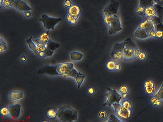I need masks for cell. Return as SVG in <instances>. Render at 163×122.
<instances>
[{"instance_id":"obj_22","label":"cell","mask_w":163,"mask_h":122,"mask_svg":"<svg viewBox=\"0 0 163 122\" xmlns=\"http://www.w3.org/2000/svg\"><path fill=\"white\" fill-rule=\"evenodd\" d=\"M79 17H76L67 14L66 20L67 22L71 26H75L79 22Z\"/></svg>"},{"instance_id":"obj_48","label":"cell","mask_w":163,"mask_h":122,"mask_svg":"<svg viewBox=\"0 0 163 122\" xmlns=\"http://www.w3.org/2000/svg\"><path fill=\"white\" fill-rule=\"evenodd\" d=\"M41 122H50L49 121H48V120H43L42 121H41Z\"/></svg>"},{"instance_id":"obj_47","label":"cell","mask_w":163,"mask_h":122,"mask_svg":"<svg viewBox=\"0 0 163 122\" xmlns=\"http://www.w3.org/2000/svg\"><path fill=\"white\" fill-rule=\"evenodd\" d=\"M3 1V0H0V7L1 8L2 7Z\"/></svg>"},{"instance_id":"obj_34","label":"cell","mask_w":163,"mask_h":122,"mask_svg":"<svg viewBox=\"0 0 163 122\" xmlns=\"http://www.w3.org/2000/svg\"><path fill=\"white\" fill-rule=\"evenodd\" d=\"M154 95L163 100V83L159 89L156 92L155 94Z\"/></svg>"},{"instance_id":"obj_21","label":"cell","mask_w":163,"mask_h":122,"mask_svg":"<svg viewBox=\"0 0 163 122\" xmlns=\"http://www.w3.org/2000/svg\"><path fill=\"white\" fill-rule=\"evenodd\" d=\"M26 43L28 44L29 48L38 56V52L37 51L36 44L32 40V37H31L29 39L26 40Z\"/></svg>"},{"instance_id":"obj_35","label":"cell","mask_w":163,"mask_h":122,"mask_svg":"<svg viewBox=\"0 0 163 122\" xmlns=\"http://www.w3.org/2000/svg\"><path fill=\"white\" fill-rule=\"evenodd\" d=\"M74 4L73 0H63V6L67 9L71 7Z\"/></svg>"},{"instance_id":"obj_10","label":"cell","mask_w":163,"mask_h":122,"mask_svg":"<svg viewBox=\"0 0 163 122\" xmlns=\"http://www.w3.org/2000/svg\"><path fill=\"white\" fill-rule=\"evenodd\" d=\"M10 111V116L12 119L16 120L20 117L22 110L21 105L16 103L10 105L9 106Z\"/></svg>"},{"instance_id":"obj_13","label":"cell","mask_w":163,"mask_h":122,"mask_svg":"<svg viewBox=\"0 0 163 122\" xmlns=\"http://www.w3.org/2000/svg\"><path fill=\"white\" fill-rule=\"evenodd\" d=\"M156 8L153 5H149L145 7L144 17L146 18L154 19L156 17Z\"/></svg>"},{"instance_id":"obj_23","label":"cell","mask_w":163,"mask_h":122,"mask_svg":"<svg viewBox=\"0 0 163 122\" xmlns=\"http://www.w3.org/2000/svg\"><path fill=\"white\" fill-rule=\"evenodd\" d=\"M47 48L54 51L60 47L59 43L50 40L47 44Z\"/></svg>"},{"instance_id":"obj_26","label":"cell","mask_w":163,"mask_h":122,"mask_svg":"<svg viewBox=\"0 0 163 122\" xmlns=\"http://www.w3.org/2000/svg\"><path fill=\"white\" fill-rule=\"evenodd\" d=\"M120 103L123 107L127 109L131 110L133 109L134 105L130 100L127 99H122Z\"/></svg>"},{"instance_id":"obj_39","label":"cell","mask_w":163,"mask_h":122,"mask_svg":"<svg viewBox=\"0 0 163 122\" xmlns=\"http://www.w3.org/2000/svg\"><path fill=\"white\" fill-rule=\"evenodd\" d=\"M95 88L93 87H89L87 90V93L90 95H93L96 93Z\"/></svg>"},{"instance_id":"obj_37","label":"cell","mask_w":163,"mask_h":122,"mask_svg":"<svg viewBox=\"0 0 163 122\" xmlns=\"http://www.w3.org/2000/svg\"><path fill=\"white\" fill-rule=\"evenodd\" d=\"M163 38V30L161 29L156 30V39H161Z\"/></svg>"},{"instance_id":"obj_18","label":"cell","mask_w":163,"mask_h":122,"mask_svg":"<svg viewBox=\"0 0 163 122\" xmlns=\"http://www.w3.org/2000/svg\"><path fill=\"white\" fill-rule=\"evenodd\" d=\"M118 91L123 99H127L129 95L130 88L126 85H122L119 87Z\"/></svg>"},{"instance_id":"obj_9","label":"cell","mask_w":163,"mask_h":122,"mask_svg":"<svg viewBox=\"0 0 163 122\" xmlns=\"http://www.w3.org/2000/svg\"><path fill=\"white\" fill-rule=\"evenodd\" d=\"M143 88L145 94L148 96H152L156 93V84L151 79H147L144 82Z\"/></svg>"},{"instance_id":"obj_33","label":"cell","mask_w":163,"mask_h":122,"mask_svg":"<svg viewBox=\"0 0 163 122\" xmlns=\"http://www.w3.org/2000/svg\"><path fill=\"white\" fill-rule=\"evenodd\" d=\"M12 0H3L2 7L4 9H9L12 7Z\"/></svg>"},{"instance_id":"obj_32","label":"cell","mask_w":163,"mask_h":122,"mask_svg":"<svg viewBox=\"0 0 163 122\" xmlns=\"http://www.w3.org/2000/svg\"><path fill=\"white\" fill-rule=\"evenodd\" d=\"M36 48L38 52H45L47 49V44L43 43H38L36 44Z\"/></svg>"},{"instance_id":"obj_42","label":"cell","mask_w":163,"mask_h":122,"mask_svg":"<svg viewBox=\"0 0 163 122\" xmlns=\"http://www.w3.org/2000/svg\"><path fill=\"white\" fill-rule=\"evenodd\" d=\"M20 60L21 62L25 63L26 62L28 61V58L26 56L24 55H23L20 57Z\"/></svg>"},{"instance_id":"obj_20","label":"cell","mask_w":163,"mask_h":122,"mask_svg":"<svg viewBox=\"0 0 163 122\" xmlns=\"http://www.w3.org/2000/svg\"><path fill=\"white\" fill-rule=\"evenodd\" d=\"M150 103L153 107L159 108L162 106L163 103V100L154 95L152 96L150 100Z\"/></svg>"},{"instance_id":"obj_31","label":"cell","mask_w":163,"mask_h":122,"mask_svg":"<svg viewBox=\"0 0 163 122\" xmlns=\"http://www.w3.org/2000/svg\"><path fill=\"white\" fill-rule=\"evenodd\" d=\"M106 122H124L122 119L119 118L116 115L112 114L110 115Z\"/></svg>"},{"instance_id":"obj_28","label":"cell","mask_w":163,"mask_h":122,"mask_svg":"<svg viewBox=\"0 0 163 122\" xmlns=\"http://www.w3.org/2000/svg\"><path fill=\"white\" fill-rule=\"evenodd\" d=\"M8 48V46L6 41L4 40L1 36L0 37V53H2L5 52Z\"/></svg>"},{"instance_id":"obj_36","label":"cell","mask_w":163,"mask_h":122,"mask_svg":"<svg viewBox=\"0 0 163 122\" xmlns=\"http://www.w3.org/2000/svg\"><path fill=\"white\" fill-rule=\"evenodd\" d=\"M147 57V54L144 52L141 51L137 58L141 61H145Z\"/></svg>"},{"instance_id":"obj_3","label":"cell","mask_w":163,"mask_h":122,"mask_svg":"<svg viewBox=\"0 0 163 122\" xmlns=\"http://www.w3.org/2000/svg\"><path fill=\"white\" fill-rule=\"evenodd\" d=\"M57 112V118L61 122H72L78 119V111L69 105L60 107Z\"/></svg>"},{"instance_id":"obj_15","label":"cell","mask_w":163,"mask_h":122,"mask_svg":"<svg viewBox=\"0 0 163 122\" xmlns=\"http://www.w3.org/2000/svg\"><path fill=\"white\" fill-rule=\"evenodd\" d=\"M50 38L49 31H44L40 33L37 38L34 41V42L36 44L41 42L47 44L51 40Z\"/></svg>"},{"instance_id":"obj_19","label":"cell","mask_w":163,"mask_h":122,"mask_svg":"<svg viewBox=\"0 0 163 122\" xmlns=\"http://www.w3.org/2000/svg\"><path fill=\"white\" fill-rule=\"evenodd\" d=\"M23 95L22 92L14 91L10 92L9 95V98L10 100L16 101L22 99L23 97Z\"/></svg>"},{"instance_id":"obj_44","label":"cell","mask_w":163,"mask_h":122,"mask_svg":"<svg viewBox=\"0 0 163 122\" xmlns=\"http://www.w3.org/2000/svg\"><path fill=\"white\" fill-rule=\"evenodd\" d=\"M38 56L41 58H44L46 57L45 51L38 52Z\"/></svg>"},{"instance_id":"obj_38","label":"cell","mask_w":163,"mask_h":122,"mask_svg":"<svg viewBox=\"0 0 163 122\" xmlns=\"http://www.w3.org/2000/svg\"><path fill=\"white\" fill-rule=\"evenodd\" d=\"M149 38L152 39L156 38V30L155 28L153 29L150 30L148 32Z\"/></svg>"},{"instance_id":"obj_30","label":"cell","mask_w":163,"mask_h":122,"mask_svg":"<svg viewBox=\"0 0 163 122\" xmlns=\"http://www.w3.org/2000/svg\"><path fill=\"white\" fill-rule=\"evenodd\" d=\"M47 116L51 119H55L57 118V112L53 108H50L47 111Z\"/></svg>"},{"instance_id":"obj_27","label":"cell","mask_w":163,"mask_h":122,"mask_svg":"<svg viewBox=\"0 0 163 122\" xmlns=\"http://www.w3.org/2000/svg\"><path fill=\"white\" fill-rule=\"evenodd\" d=\"M117 62L114 60H110L107 62L106 68L107 70L110 71H114L115 66Z\"/></svg>"},{"instance_id":"obj_4","label":"cell","mask_w":163,"mask_h":122,"mask_svg":"<svg viewBox=\"0 0 163 122\" xmlns=\"http://www.w3.org/2000/svg\"><path fill=\"white\" fill-rule=\"evenodd\" d=\"M124 56V61H131L135 58L134 50L137 48L134 41L130 37L122 41Z\"/></svg>"},{"instance_id":"obj_16","label":"cell","mask_w":163,"mask_h":122,"mask_svg":"<svg viewBox=\"0 0 163 122\" xmlns=\"http://www.w3.org/2000/svg\"><path fill=\"white\" fill-rule=\"evenodd\" d=\"M148 32L143 30L138 27L135 32L134 36L136 38L140 40H145L149 38Z\"/></svg>"},{"instance_id":"obj_1","label":"cell","mask_w":163,"mask_h":122,"mask_svg":"<svg viewBox=\"0 0 163 122\" xmlns=\"http://www.w3.org/2000/svg\"><path fill=\"white\" fill-rule=\"evenodd\" d=\"M119 5L115 0H111L103 10V21L110 36L116 35L123 30Z\"/></svg>"},{"instance_id":"obj_45","label":"cell","mask_w":163,"mask_h":122,"mask_svg":"<svg viewBox=\"0 0 163 122\" xmlns=\"http://www.w3.org/2000/svg\"><path fill=\"white\" fill-rule=\"evenodd\" d=\"M140 50L138 48V47L135 49L134 52L135 58H137V56H138V55L140 53Z\"/></svg>"},{"instance_id":"obj_24","label":"cell","mask_w":163,"mask_h":122,"mask_svg":"<svg viewBox=\"0 0 163 122\" xmlns=\"http://www.w3.org/2000/svg\"><path fill=\"white\" fill-rule=\"evenodd\" d=\"M145 7L140 4L137 6L135 9V14L140 17L145 18L144 15Z\"/></svg>"},{"instance_id":"obj_25","label":"cell","mask_w":163,"mask_h":122,"mask_svg":"<svg viewBox=\"0 0 163 122\" xmlns=\"http://www.w3.org/2000/svg\"><path fill=\"white\" fill-rule=\"evenodd\" d=\"M98 118L102 120H108L109 117L108 111L104 109H101L98 112Z\"/></svg>"},{"instance_id":"obj_41","label":"cell","mask_w":163,"mask_h":122,"mask_svg":"<svg viewBox=\"0 0 163 122\" xmlns=\"http://www.w3.org/2000/svg\"><path fill=\"white\" fill-rule=\"evenodd\" d=\"M46 53V57H51L53 55L54 53V51H52L50 49L47 48L45 51Z\"/></svg>"},{"instance_id":"obj_5","label":"cell","mask_w":163,"mask_h":122,"mask_svg":"<svg viewBox=\"0 0 163 122\" xmlns=\"http://www.w3.org/2000/svg\"><path fill=\"white\" fill-rule=\"evenodd\" d=\"M107 91L105 94V100L103 106L111 108L115 103H119L123 99L118 91L109 87L106 88Z\"/></svg>"},{"instance_id":"obj_17","label":"cell","mask_w":163,"mask_h":122,"mask_svg":"<svg viewBox=\"0 0 163 122\" xmlns=\"http://www.w3.org/2000/svg\"><path fill=\"white\" fill-rule=\"evenodd\" d=\"M84 54L78 51H74L70 53L71 60L73 61L78 62L82 60L84 57Z\"/></svg>"},{"instance_id":"obj_11","label":"cell","mask_w":163,"mask_h":122,"mask_svg":"<svg viewBox=\"0 0 163 122\" xmlns=\"http://www.w3.org/2000/svg\"><path fill=\"white\" fill-rule=\"evenodd\" d=\"M156 22L154 19L146 18L139 23L138 27L148 32L155 28Z\"/></svg>"},{"instance_id":"obj_29","label":"cell","mask_w":163,"mask_h":122,"mask_svg":"<svg viewBox=\"0 0 163 122\" xmlns=\"http://www.w3.org/2000/svg\"><path fill=\"white\" fill-rule=\"evenodd\" d=\"M0 113L2 116L7 117L10 116V111L9 107L3 106L0 109Z\"/></svg>"},{"instance_id":"obj_6","label":"cell","mask_w":163,"mask_h":122,"mask_svg":"<svg viewBox=\"0 0 163 122\" xmlns=\"http://www.w3.org/2000/svg\"><path fill=\"white\" fill-rule=\"evenodd\" d=\"M44 27L47 31L54 30L56 25L62 20L61 18L51 17L46 14H43L39 19Z\"/></svg>"},{"instance_id":"obj_40","label":"cell","mask_w":163,"mask_h":122,"mask_svg":"<svg viewBox=\"0 0 163 122\" xmlns=\"http://www.w3.org/2000/svg\"><path fill=\"white\" fill-rule=\"evenodd\" d=\"M24 16L25 18H31L32 14L31 10H28L23 12Z\"/></svg>"},{"instance_id":"obj_14","label":"cell","mask_w":163,"mask_h":122,"mask_svg":"<svg viewBox=\"0 0 163 122\" xmlns=\"http://www.w3.org/2000/svg\"><path fill=\"white\" fill-rule=\"evenodd\" d=\"M82 13L81 8L78 4H74L67 9V14L76 17H80Z\"/></svg>"},{"instance_id":"obj_46","label":"cell","mask_w":163,"mask_h":122,"mask_svg":"<svg viewBox=\"0 0 163 122\" xmlns=\"http://www.w3.org/2000/svg\"><path fill=\"white\" fill-rule=\"evenodd\" d=\"M158 5L163 6V0H154Z\"/></svg>"},{"instance_id":"obj_12","label":"cell","mask_w":163,"mask_h":122,"mask_svg":"<svg viewBox=\"0 0 163 122\" xmlns=\"http://www.w3.org/2000/svg\"><path fill=\"white\" fill-rule=\"evenodd\" d=\"M12 7L21 12H24L28 10H31L32 8L23 0H12Z\"/></svg>"},{"instance_id":"obj_43","label":"cell","mask_w":163,"mask_h":122,"mask_svg":"<svg viewBox=\"0 0 163 122\" xmlns=\"http://www.w3.org/2000/svg\"><path fill=\"white\" fill-rule=\"evenodd\" d=\"M121 69L122 66L121 64L117 62L115 66L114 71H121Z\"/></svg>"},{"instance_id":"obj_2","label":"cell","mask_w":163,"mask_h":122,"mask_svg":"<svg viewBox=\"0 0 163 122\" xmlns=\"http://www.w3.org/2000/svg\"><path fill=\"white\" fill-rule=\"evenodd\" d=\"M56 70L58 75L64 77H71L75 80L79 89L83 83L85 75L77 70L72 62L62 63L56 65Z\"/></svg>"},{"instance_id":"obj_7","label":"cell","mask_w":163,"mask_h":122,"mask_svg":"<svg viewBox=\"0 0 163 122\" xmlns=\"http://www.w3.org/2000/svg\"><path fill=\"white\" fill-rule=\"evenodd\" d=\"M111 108L119 118L123 120H127L130 118L132 115V110L127 109L119 103H115Z\"/></svg>"},{"instance_id":"obj_8","label":"cell","mask_w":163,"mask_h":122,"mask_svg":"<svg viewBox=\"0 0 163 122\" xmlns=\"http://www.w3.org/2000/svg\"><path fill=\"white\" fill-rule=\"evenodd\" d=\"M110 56L114 60L118 61H124L122 42L115 43L111 50Z\"/></svg>"}]
</instances>
